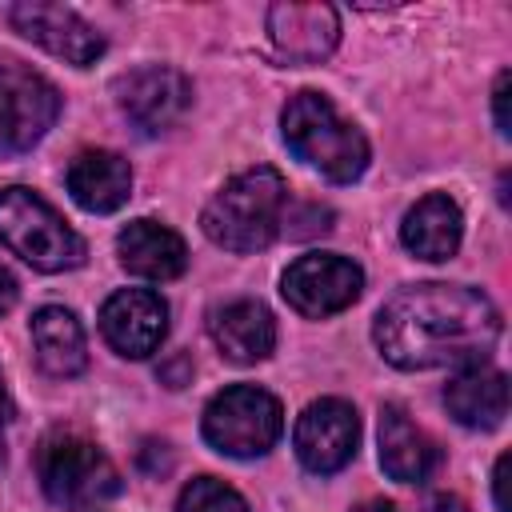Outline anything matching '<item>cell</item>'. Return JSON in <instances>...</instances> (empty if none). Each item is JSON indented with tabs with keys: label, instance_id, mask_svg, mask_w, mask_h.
Here are the masks:
<instances>
[{
	"label": "cell",
	"instance_id": "1",
	"mask_svg": "<svg viewBox=\"0 0 512 512\" xmlns=\"http://www.w3.org/2000/svg\"><path fill=\"white\" fill-rule=\"evenodd\" d=\"M376 348L404 372L484 364L500 340L496 304L468 284L400 288L372 324Z\"/></svg>",
	"mask_w": 512,
	"mask_h": 512
},
{
	"label": "cell",
	"instance_id": "2",
	"mask_svg": "<svg viewBox=\"0 0 512 512\" xmlns=\"http://www.w3.org/2000/svg\"><path fill=\"white\" fill-rule=\"evenodd\" d=\"M288 188L276 168H248L232 176L200 212V228L228 252H260L276 240Z\"/></svg>",
	"mask_w": 512,
	"mask_h": 512
},
{
	"label": "cell",
	"instance_id": "3",
	"mask_svg": "<svg viewBox=\"0 0 512 512\" xmlns=\"http://www.w3.org/2000/svg\"><path fill=\"white\" fill-rule=\"evenodd\" d=\"M284 144L312 168H320L336 184H352L368 168V140L356 124H348L336 104L320 92H296L284 104Z\"/></svg>",
	"mask_w": 512,
	"mask_h": 512
},
{
	"label": "cell",
	"instance_id": "4",
	"mask_svg": "<svg viewBox=\"0 0 512 512\" xmlns=\"http://www.w3.org/2000/svg\"><path fill=\"white\" fill-rule=\"evenodd\" d=\"M0 240L36 272H68L84 264V240L68 228V220L32 188L0 192Z\"/></svg>",
	"mask_w": 512,
	"mask_h": 512
},
{
	"label": "cell",
	"instance_id": "5",
	"mask_svg": "<svg viewBox=\"0 0 512 512\" xmlns=\"http://www.w3.org/2000/svg\"><path fill=\"white\" fill-rule=\"evenodd\" d=\"M36 476L60 508H92L120 492L116 464L80 432H48L36 448Z\"/></svg>",
	"mask_w": 512,
	"mask_h": 512
},
{
	"label": "cell",
	"instance_id": "6",
	"mask_svg": "<svg viewBox=\"0 0 512 512\" xmlns=\"http://www.w3.org/2000/svg\"><path fill=\"white\" fill-rule=\"evenodd\" d=\"M284 432V408L272 392L256 384H232L216 392L204 408V440L236 460L264 456Z\"/></svg>",
	"mask_w": 512,
	"mask_h": 512
},
{
	"label": "cell",
	"instance_id": "7",
	"mask_svg": "<svg viewBox=\"0 0 512 512\" xmlns=\"http://www.w3.org/2000/svg\"><path fill=\"white\" fill-rule=\"evenodd\" d=\"M60 116V92L36 68L0 60V152H28Z\"/></svg>",
	"mask_w": 512,
	"mask_h": 512
},
{
	"label": "cell",
	"instance_id": "8",
	"mask_svg": "<svg viewBox=\"0 0 512 512\" xmlns=\"http://www.w3.org/2000/svg\"><path fill=\"white\" fill-rule=\"evenodd\" d=\"M280 292L300 316L324 320V316L344 312L348 304H356V296L364 292V272L348 256L308 252L296 264H288V272L280 280Z\"/></svg>",
	"mask_w": 512,
	"mask_h": 512
},
{
	"label": "cell",
	"instance_id": "9",
	"mask_svg": "<svg viewBox=\"0 0 512 512\" xmlns=\"http://www.w3.org/2000/svg\"><path fill=\"white\" fill-rule=\"evenodd\" d=\"M292 444H296V456L308 472L316 476H328V472H340L352 456H356V444H360V416L348 400L340 396H324V400H312L300 420H296V432H292Z\"/></svg>",
	"mask_w": 512,
	"mask_h": 512
},
{
	"label": "cell",
	"instance_id": "10",
	"mask_svg": "<svg viewBox=\"0 0 512 512\" xmlns=\"http://www.w3.org/2000/svg\"><path fill=\"white\" fill-rule=\"evenodd\" d=\"M100 332L120 356L144 360L168 336V304L152 288H120L100 308Z\"/></svg>",
	"mask_w": 512,
	"mask_h": 512
},
{
	"label": "cell",
	"instance_id": "11",
	"mask_svg": "<svg viewBox=\"0 0 512 512\" xmlns=\"http://www.w3.org/2000/svg\"><path fill=\"white\" fill-rule=\"evenodd\" d=\"M8 20H12V28L20 36H28L32 44L48 48L52 56H60V60H68L76 68H88L104 52V36L64 4H40V0L12 4Z\"/></svg>",
	"mask_w": 512,
	"mask_h": 512
},
{
	"label": "cell",
	"instance_id": "12",
	"mask_svg": "<svg viewBox=\"0 0 512 512\" xmlns=\"http://www.w3.org/2000/svg\"><path fill=\"white\" fill-rule=\"evenodd\" d=\"M116 96H120L124 116H128L140 132H164V128H172V124L184 116V108L192 104V84H188V76L176 72V68L148 64V68H136V72L120 76Z\"/></svg>",
	"mask_w": 512,
	"mask_h": 512
},
{
	"label": "cell",
	"instance_id": "13",
	"mask_svg": "<svg viewBox=\"0 0 512 512\" xmlns=\"http://www.w3.org/2000/svg\"><path fill=\"white\" fill-rule=\"evenodd\" d=\"M268 40L292 64L324 60L340 40V16L332 4H272Z\"/></svg>",
	"mask_w": 512,
	"mask_h": 512
},
{
	"label": "cell",
	"instance_id": "14",
	"mask_svg": "<svg viewBox=\"0 0 512 512\" xmlns=\"http://www.w3.org/2000/svg\"><path fill=\"white\" fill-rule=\"evenodd\" d=\"M444 404L464 428H500L508 416V376L492 364H464L444 388Z\"/></svg>",
	"mask_w": 512,
	"mask_h": 512
},
{
	"label": "cell",
	"instance_id": "15",
	"mask_svg": "<svg viewBox=\"0 0 512 512\" xmlns=\"http://www.w3.org/2000/svg\"><path fill=\"white\" fill-rule=\"evenodd\" d=\"M216 348L236 364L268 360L276 348V320L260 300H232L208 316Z\"/></svg>",
	"mask_w": 512,
	"mask_h": 512
},
{
	"label": "cell",
	"instance_id": "16",
	"mask_svg": "<svg viewBox=\"0 0 512 512\" xmlns=\"http://www.w3.org/2000/svg\"><path fill=\"white\" fill-rule=\"evenodd\" d=\"M116 252H120V264L144 280H176L188 268L184 240L156 220H132L128 228H120Z\"/></svg>",
	"mask_w": 512,
	"mask_h": 512
},
{
	"label": "cell",
	"instance_id": "17",
	"mask_svg": "<svg viewBox=\"0 0 512 512\" xmlns=\"http://www.w3.org/2000/svg\"><path fill=\"white\" fill-rule=\"evenodd\" d=\"M68 192L84 212H116L132 192V168L108 148H88L68 164Z\"/></svg>",
	"mask_w": 512,
	"mask_h": 512
},
{
	"label": "cell",
	"instance_id": "18",
	"mask_svg": "<svg viewBox=\"0 0 512 512\" xmlns=\"http://www.w3.org/2000/svg\"><path fill=\"white\" fill-rule=\"evenodd\" d=\"M380 468L400 484H420L436 468V444L408 420L400 404L380 408Z\"/></svg>",
	"mask_w": 512,
	"mask_h": 512
},
{
	"label": "cell",
	"instance_id": "19",
	"mask_svg": "<svg viewBox=\"0 0 512 512\" xmlns=\"http://www.w3.org/2000/svg\"><path fill=\"white\" fill-rule=\"evenodd\" d=\"M460 236H464V216H460L456 200L444 196V192L424 196L416 208H408V216L400 224L404 248L412 256H420V260H432V264L456 256Z\"/></svg>",
	"mask_w": 512,
	"mask_h": 512
},
{
	"label": "cell",
	"instance_id": "20",
	"mask_svg": "<svg viewBox=\"0 0 512 512\" xmlns=\"http://www.w3.org/2000/svg\"><path fill=\"white\" fill-rule=\"evenodd\" d=\"M32 348H36V360L48 376L56 380H68V376H80L84 364H88V344H84V328L80 320L60 308V304H44L36 316H32Z\"/></svg>",
	"mask_w": 512,
	"mask_h": 512
},
{
	"label": "cell",
	"instance_id": "21",
	"mask_svg": "<svg viewBox=\"0 0 512 512\" xmlns=\"http://www.w3.org/2000/svg\"><path fill=\"white\" fill-rule=\"evenodd\" d=\"M176 512H248L244 496L236 488H228L216 476H196L192 484H184Z\"/></svg>",
	"mask_w": 512,
	"mask_h": 512
},
{
	"label": "cell",
	"instance_id": "22",
	"mask_svg": "<svg viewBox=\"0 0 512 512\" xmlns=\"http://www.w3.org/2000/svg\"><path fill=\"white\" fill-rule=\"evenodd\" d=\"M508 72L496 76V88H492V108H496V132L508 136Z\"/></svg>",
	"mask_w": 512,
	"mask_h": 512
},
{
	"label": "cell",
	"instance_id": "23",
	"mask_svg": "<svg viewBox=\"0 0 512 512\" xmlns=\"http://www.w3.org/2000/svg\"><path fill=\"white\" fill-rule=\"evenodd\" d=\"M424 512H468V504H464L456 492H436V496L424 504Z\"/></svg>",
	"mask_w": 512,
	"mask_h": 512
},
{
	"label": "cell",
	"instance_id": "24",
	"mask_svg": "<svg viewBox=\"0 0 512 512\" xmlns=\"http://www.w3.org/2000/svg\"><path fill=\"white\" fill-rule=\"evenodd\" d=\"M16 292H20V288H16V276H12V272L0 264V316H4V312H12Z\"/></svg>",
	"mask_w": 512,
	"mask_h": 512
},
{
	"label": "cell",
	"instance_id": "25",
	"mask_svg": "<svg viewBox=\"0 0 512 512\" xmlns=\"http://www.w3.org/2000/svg\"><path fill=\"white\" fill-rule=\"evenodd\" d=\"M504 472H508V456L496 460V472H492V492H496V512H508V500H504Z\"/></svg>",
	"mask_w": 512,
	"mask_h": 512
},
{
	"label": "cell",
	"instance_id": "26",
	"mask_svg": "<svg viewBox=\"0 0 512 512\" xmlns=\"http://www.w3.org/2000/svg\"><path fill=\"white\" fill-rule=\"evenodd\" d=\"M4 424H8V388L0 376V464H4Z\"/></svg>",
	"mask_w": 512,
	"mask_h": 512
},
{
	"label": "cell",
	"instance_id": "27",
	"mask_svg": "<svg viewBox=\"0 0 512 512\" xmlns=\"http://www.w3.org/2000/svg\"><path fill=\"white\" fill-rule=\"evenodd\" d=\"M352 512H400V508H396L392 500H380V496H376V500H364V504H356Z\"/></svg>",
	"mask_w": 512,
	"mask_h": 512
}]
</instances>
